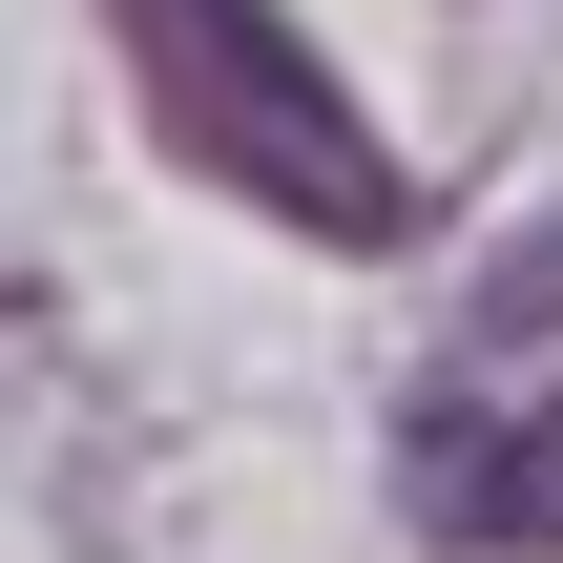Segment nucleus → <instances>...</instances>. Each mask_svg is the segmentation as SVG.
I'll list each match as a JSON object with an SVG mask.
<instances>
[{
	"instance_id": "obj_1",
	"label": "nucleus",
	"mask_w": 563,
	"mask_h": 563,
	"mask_svg": "<svg viewBox=\"0 0 563 563\" xmlns=\"http://www.w3.org/2000/svg\"><path fill=\"white\" fill-rule=\"evenodd\" d=\"M125 42H146V84H167V125L251 188V209H292V230H334V251H376L418 188L376 167V125H355V84L272 21V0H125Z\"/></svg>"
},
{
	"instance_id": "obj_2",
	"label": "nucleus",
	"mask_w": 563,
	"mask_h": 563,
	"mask_svg": "<svg viewBox=\"0 0 563 563\" xmlns=\"http://www.w3.org/2000/svg\"><path fill=\"white\" fill-rule=\"evenodd\" d=\"M418 522H439V543H563V418L439 397V418H418Z\"/></svg>"
}]
</instances>
